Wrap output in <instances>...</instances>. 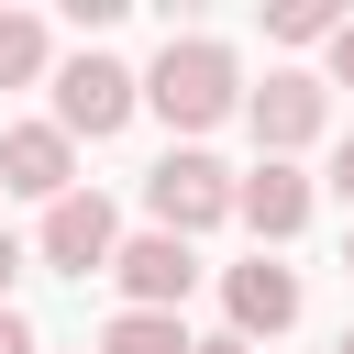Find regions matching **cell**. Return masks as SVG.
Here are the masks:
<instances>
[{
  "instance_id": "10",
  "label": "cell",
  "mask_w": 354,
  "mask_h": 354,
  "mask_svg": "<svg viewBox=\"0 0 354 354\" xmlns=\"http://www.w3.org/2000/svg\"><path fill=\"white\" fill-rule=\"evenodd\" d=\"M100 354H199V343H188V321H177V310H111Z\"/></svg>"
},
{
  "instance_id": "9",
  "label": "cell",
  "mask_w": 354,
  "mask_h": 354,
  "mask_svg": "<svg viewBox=\"0 0 354 354\" xmlns=\"http://www.w3.org/2000/svg\"><path fill=\"white\" fill-rule=\"evenodd\" d=\"M232 221H243L254 243H288V232L310 221V177H299L288 155H266V166L243 177V199H232Z\"/></svg>"
},
{
  "instance_id": "15",
  "label": "cell",
  "mask_w": 354,
  "mask_h": 354,
  "mask_svg": "<svg viewBox=\"0 0 354 354\" xmlns=\"http://www.w3.org/2000/svg\"><path fill=\"white\" fill-rule=\"evenodd\" d=\"M11 277H22V243L0 232V310H11Z\"/></svg>"
},
{
  "instance_id": "19",
  "label": "cell",
  "mask_w": 354,
  "mask_h": 354,
  "mask_svg": "<svg viewBox=\"0 0 354 354\" xmlns=\"http://www.w3.org/2000/svg\"><path fill=\"white\" fill-rule=\"evenodd\" d=\"M332 354H354V332H343V343H332Z\"/></svg>"
},
{
  "instance_id": "8",
  "label": "cell",
  "mask_w": 354,
  "mask_h": 354,
  "mask_svg": "<svg viewBox=\"0 0 354 354\" xmlns=\"http://www.w3.org/2000/svg\"><path fill=\"white\" fill-rule=\"evenodd\" d=\"M221 310H232V332H243V343H254V332L277 343V332L299 321V277H288L277 254H243V266L221 277Z\"/></svg>"
},
{
  "instance_id": "6",
  "label": "cell",
  "mask_w": 354,
  "mask_h": 354,
  "mask_svg": "<svg viewBox=\"0 0 354 354\" xmlns=\"http://www.w3.org/2000/svg\"><path fill=\"white\" fill-rule=\"evenodd\" d=\"M111 277H122V310H177V299L199 288V254H188L177 232H133V243L111 254Z\"/></svg>"
},
{
  "instance_id": "18",
  "label": "cell",
  "mask_w": 354,
  "mask_h": 354,
  "mask_svg": "<svg viewBox=\"0 0 354 354\" xmlns=\"http://www.w3.org/2000/svg\"><path fill=\"white\" fill-rule=\"evenodd\" d=\"M343 277H354V232H343Z\"/></svg>"
},
{
  "instance_id": "12",
  "label": "cell",
  "mask_w": 354,
  "mask_h": 354,
  "mask_svg": "<svg viewBox=\"0 0 354 354\" xmlns=\"http://www.w3.org/2000/svg\"><path fill=\"white\" fill-rule=\"evenodd\" d=\"M266 33H277V44H332V33H343V11H332V0H277V11H266Z\"/></svg>"
},
{
  "instance_id": "2",
  "label": "cell",
  "mask_w": 354,
  "mask_h": 354,
  "mask_svg": "<svg viewBox=\"0 0 354 354\" xmlns=\"http://www.w3.org/2000/svg\"><path fill=\"white\" fill-rule=\"evenodd\" d=\"M133 111H144V77H133L122 55H66V66H55V133H66V144H111Z\"/></svg>"
},
{
  "instance_id": "11",
  "label": "cell",
  "mask_w": 354,
  "mask_h": 354,
  "mask_svg": "<svg viewBox=\"0 0 354 354\" xmlns=\"http://www.w3.org/2000/svg\"><path fill=\"white\" fill-rule=\"evenodd\" d=\"M44 66H55L44 22H33V11H0V88H22V77H44Z\"/></svg>"
},
{
  "instance_id": "3",
  "label": "cell",
  "mask_w": 354,
  "mask_h": 354,
  "mask_svg": "<svg viewBox=\"0 0 354 354\" xmlns=\"http://www.w3.org/2000/svg\"><path fill=\"white\" fill-rule=\"evenodd\" d=\"M232 199H243V177H221L199 144H177V155L144 177V210H155V232H177V243L210 232V221H232Z\"/></svg>"
},
{
  "instance_id": "14",
  "label": "cell",
  "mask_w": 354,
  "mask_h": 354,
  "mask_svg": "<svg viewBox=\"0 0 354 354\" xmlns=\"http://www.w3.org/2000/svg\"><path fill=\"white\" fill-rule=\"evenodd\" d=\"M0 354H33V321L22 310H0Z\"/></svg>"
},
{
  "instance_id": "13",
  "label": "cell",
  "mask_w": 354,
  "mask_h": 354,
  "mask_svg": "<svg viewBox=\"0 0 354 354\" xmlns=\"http://www.w3.org/2000/svg\"><path fill=\"white\" fill-rule=\"evenodd\" d=\"M332 88H354V11H343V33H332Z\"/></svg>"
},
{
  "instance_id": "16",
  "label": "cell",
  "mask_w": 354,
  "mask_h": 354,
  "mask_svg": "<svg viewBox=\"0 0 354 354\" xmlns=\"http://www.w3.org/2000/svg\"><path fill=\"white\" fill-rule=\"evenodd\" d=\"M332 188H343V199H354V133H343V155H332Z\"/></svg>"
},
{
  "instance_id": "4",
  "label": "cell",
  "mask_w": 354,
  "mask_h": 354,
  "mask_svg": "<svg viewBox=\"0 0 354 354\" xmlns=\"http://www.w3.org/2000/svg\"><path fill=\"white\" fill-rule=\"evenodd\" d=\"M243 122H254V144H266V155H288V166H299V144H321V122H332V77L277 66V77L243 100Z\"/></svg>"
},
{
  "instance_id": "17",
  "label": "cell",
  "mask_w": 354,
  "mask_h": 354,
  "mask_svg": "<svg viewBox=\"0 0 354 354\" xmlns=\"http://www.w3.org/2000/svg\"><path fill=\"white\" fill-rule=\"evenodd\" d=\"M199 354H254V343H243V332H210V343H199Z\"/></svg>"
},
{
  "instance_id": "5",
  "label": "cell",
  "mask_w": 354,
  "mask_h": 354,
  "mask_svg": "<svg viewBox=\"0 0 354 354\" xmlns=\"http://www.w3.org/2000/svg\"><path fill=\"white\" fill-rule=\"evenodd\" d=\"M33 254H44V266H66V277H88V266H111V254H122V210H111L100 188H66V199L44 210V232H33Z\"/></svg>"
},
{
  "instance_id": "1",
  "label": "cell",
  "mask_w": 354,
  "mask_h": 354,
  "mask_svg": "<svg viewBox=\"0 0 354 354\" xmlns=\"http://www.w3.org/2000/svg\"><path fill=\"white\" fill-rule=\"evenodd\" d=\"M144 111H166L177 133H210L221 111H243V66H232V44H210V33H166L155 66H144Z\"/></svg>"
},
{
  "instance_id": "7",
  "label": "cell",
  "mask_w": 354,
  "mask_h": 354,
  "mask_svg": "<svg viewBox=\"0 0 354 354\" xmlns=\"http://www.w3.org/2000/svg\"><path fill=\"white\" fill-rule=\"evenodd\" d=\"M0 188H11V199H44V210H55V199L77 188V144H66L55 122H11V133H0Z\"/></svg>"
}]
</instances>
